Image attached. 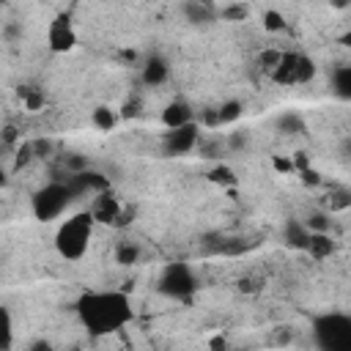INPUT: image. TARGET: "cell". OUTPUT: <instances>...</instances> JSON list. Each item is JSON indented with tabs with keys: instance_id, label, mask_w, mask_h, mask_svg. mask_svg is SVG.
Listing matches in <instances>:
<instances>
[{
	"instance_id": "cell-1",
	"label": "cell",
	"mask_w": 351,
	"mask_h": 351,
	"mask_svg": "<svg viewBox=\"0 0 351 351\" xmlns=\"http://www.w3.org/2000/svg\"><path fill=\"white\" fill-rule=\"evenodd\" d=\"M74 315L90 337H110L134 321V304L126 291L93 288V291H82L77 296Z\"/></svg>"
},
{
	"instance_id": "cell-2",
	"label": "cell",
	"mask_w": 351,
	"mask_h": 351,
	"mask_svg": "<svg viewBox=\"0 0 351 351\" xmlns=\"http://www.w3.org/2000/svg\"><path fill=\"white\" fill-rule=\"evenodd\" d=\"M93 233H96V222H93L90 211L88 208L74 211L66 219H60L58 228H55V236H52L55 252L63 261L77 263V261L85 258V252H88V247L93 241Z\"/></svg>"
},
{
	"instance_id": "cell-3",
	"label": "cell",
	"mask_w": 351,
	"mask_h": 351,
	"mask_svg": "<svg viewBox=\"0 0 351 351\" xmlns=\"http://www.w3.org/2000/svg\"><path fill=\"white\" fill-rule=\"evenodd\" d=\"M310 335L318 351H351V315L343 310H324L313 315Z\"/></svg>"
},
{
	"instance_id": "cell-4",
	"label": "cell",
	"mask_w": 351,
	"mask_h": 351,
	"mask_svg": "<svg viewBox=\"0 0 351 351\" xmlns=\"http://www.w3.org/2000/svg\"><path fill=\"white\" fill-rule=\"evenodd\" d=\"M77 197H74V192H71V186H69V181L63 178V181H47L44 186H38L36 192H33V197H30V211H33V217L38 219V222H52V219H60L66 211H69V206L74 203Z\"/></svg>"
},
{
	"instance_id": "cell-5",
	"label": "cell",
	"mask_w": 351,
	"mask_h": 351,
	"mask_svg": "<svg viewBox=\"0 0 351 351\" xmlns=\"http://www.w3.org/2000/svg\"><path fill=\"white\" fill-rule=\"evenodd\" d=\"M156 291L167 299H189L197 291V274L184 261H170L156 277Z\"/></svg>"
},
{
	"instance_id": "cell-6",
	"label": "cell",
	"mask_w": 351,
	"mask_h": 351,
	"mask_svg": "<svg viewBox=\"0 0 351 351\" xmlns=\"http://www.w3.org/2000/svg\"><path fill=\"white\" fill-rule=\"evenodd\" d=\"M269 77L277 85H304L315 77V63L307 55H299V52H280Z\"/></svg>"
},
{
	"instance_id": "cell-7",
	"label": "cell",
	"mask_w": 351,
	"mask_h": 351,
	"mask_svg": "<svg viewBox=\"0 0 351 351\" xmlns=\"http://www.w3.org/2000/svg\"><path fill=\"white\" fill-rule=\"evenodd\" d=\"M80 36H77V27H74V19L60 11L55 14L49 22H47V30H44V44L52 55H69L74 47H77Z\"/></svg>"
},
{
	"instance_id": "cell-8",
	"label": "cell",
	"mask_w": 351,
	"mask_h": 351,
	"mask_svg": "<svg viewBox=\"0 0 351 351\" xmlns=\"http://www.w3.org/2000/svg\"><path fill=\"white\" fill-rule=\"evenodd\" d=\"M200 132L203 129H200L197 121L186 123V126H178V129H165L162 132V154L165 156H186V154H192L203 140Z\"/></svg>"
},
{
	"instance_id": "cell-9",
	"label": "cell",
	"mask_w": 351,
	"mask_h": 351,
	"mask_svg": "<svg viewBox=\"0 0 351 351\" xmlns=\"http://www.w3.org/2000/svg\"><path fill=\"white\" fill-rule=\"evenodd\" d=\"M88 211H90V217H93L96 225H118L121 211H123V203L115 197L112 189H104V192H99V195L90 200Z\"/></svg>"
},
{
	"instance_id": "cell-10",
	"label": "cell",
	"mask_w": 351,
	"mask_h": 351,
	"mask_svg": "<svg viewBox=\"0 0 351 351\" xmlns=\"http://www.w3.org/2000/svg\"><path fill=\"white\" fill-rule=\"evenodd\" d=\"M140 80H143V85H148V88L165 85V82L170 80V63H167L162 55H148V58L143 60V66H140Z\"/></svg>"
},
{
	"instance_id": "cell-11",
	"label": "cell",
	"mask_w": 351,
	"mask_h": 351,
	"mask_svg": "<svg viewBox=\"0 0 351 351\" xmlns=\"http://www.w3.org/2000/svg\"><path fill=\"white\" fill-rule=\"evenodd\" d=\"M195 121H197L195 118V110L184 99H173L162 110V126L165 129H178V126H186V123H195Z\"/></svg>"
},
{
	"instance_id": "cell-12",
	"label": "cell",
	"mask_w": 351,
	"mask_h": 351,
	"mask_svg": "<svg viewBox=\"0 0 351 351\" xmlns=\"http://www.w3.org/2000/svg\"><path fill=\"white\" fill-rule=\"evenodd\" d=\"M241 110H244V104L239 99H228L217 110H211V115H206V126H230L241 118Z\"/></svg>"
},
{
	"instance_id": "cell-13",
	"label": "cell",
	"mask_w": 351,
	"mask_h": 351,
	"mask_svg": "<svg viewBox=\"0 0 351 351\" xmlns=\"http://www.w3.org/2000/svg\"><path fill=\"white\" fill-rule=\"evenodd\" d=\"M282 239H285L288 247L304 250V247H307V239H310V230H307L304 219H285V225H282Z\"/></svg>"
},
{
	"instance_id": "cell-14",
	"label": "cell",
	"mask_w": 351,
	"mask_h": 351,
	"mask_svg": "<svg viewBox=\"0 0 351 351\" xmlns=\"http://www.w3.org/2000/svg\"><path fill=\"white\" fill-rule=\"evenodd\" d=\"M16 329H14V313L5 302H0V351H14Z\"/></svg>"
},
{
	"instance_id": "cell-15",
	"label": "cell",
	"mask_w": 351,
	"mask_h": 351,
	"mask_svg": "<svg viewBox=\"0 0 351 351\" xmlns=\"http://www.w3.org/2000/svg\"><path fill=\"white\" fill-rule=\"evenodd\" d=\"M304 252H307L310 258H315V261H324V258H329V255L335 252V241H332L329 233H310Z\"/></svg>"
},
{
	"instance_id": "cell-16",
	"label": "cell",
	"mask_w": 351,
	"mask_h": 351,
	"mask_svg": "<svg viewBox=\"0 0 351 351\" xmlns=\"http://www.w3.org/2000/svg\"><path fill=\"white\" fill-rule=\"evenodd\" d=\"M332 90L337 99H351V66H335L332 69Z\"/></svg>"
},
{
	"instance_id": "cell-17",
	"label": "cell",
	"mask_w": 351,
	"mask_h": 351,
	"mask_svg": "<svg viewBox=\"0 0 351 351\" xmlns=\"http://www.w3.org/2000/svg\"><path fill=\"white\" fill-rule=\"evenodd\" d=\"M118 121H121V115H118L112 107H107V104H99V107L90 110V123H93L99 132H110V129H115Z\"/></svg>"
},
{
	"instance_id": "cell-18",
	"label": "cell",
	"mask_w": 351,
	"mask_h": 351,
	"mask_svg": "<svg viewBox=\"0 0 351 351\" xmlns=\"http://www.w3.org/2000/svg\"><path fill=\"white\" fill-rule=\"evenodd\" d=\"M140 255H143V250H140L137 241L123 239V241L115 244V263H118V266H134V263L140 261Z\"/></svg>"
},
{
	"instance_id": "cell-19",
	"label": "cell",
	"mask_w": 351,
	"mask_h": 351,
	"mask_svg": "<svg viewBox=\"0 0 351 351\" xmlns=\"http://www.w3.org/2000/svg\"><path fill=\"white\" fill-rule=\"evenodd\" d=\"M184 11H186L189 22H208V19L217 16V8L214 5H203V3H186Z\"/></svg>"
},
{
	"instance_id": "cell-20",
	"label": "cell",
	"mask_w": 351,
	"mask_h": 351,
	"mask_svg": "<svg viewBox=\"0 0 351 351\" xmlns=\"http://www.w3.org/2000/svg\"><path fill=\"white\" fill-rule=\"evenodd\" d=\"M263 27L271 30V33H277V30L285 27V16H282L277 8H266V11H263Z\"/></svg>"
},
{
	"instance_id": "cell-21",
	"label": "cell",
	"mask_w": 351,
	"mask_h": 351,
	"mask_svg": "<svg viewBox=\"0 0 351 351\" xmlns=\"http://www.w3.org/2000/svg\"><path fill=\"white\" fill-rule=\"evenodd\" d=\"M208 178L214 181V184H236V176H233V170L230 167H225V165H217L211 173H208Z\"/></svg>"
},
{
	"instance_id": "cell-22",
	"label": "cell",
	"mask_w": 351,
	"mask_h": 351,
	"mask_svg": "<svg viewBox=\"0 0 351 351\" xmlns=\"http://www.w3.org/2000/svg\"><path fill=\"white\" fill-rule=\"evenodd\" d=\"M217 14H219V16H233V19H241V16H247V8H244V5H230V8H219Z\"/></svg>"
},
{
	"instance_id": "cell-23",
	"label": "cell",
	"mask_w": 351,
	"mask_h": 351,
	"mask_svg": "<svg viewBox=\"0 0 351 351\" xmlns=\"http://www.w3.org/2000/svg\"><path fill=\"white\" fill-rule=\"evenodd\" d=\"M41 101H44V99H41V93H38V90H33V93H27V96H25V104H27L30 110H36Z\"/></svg>"
},
{
	"instance_id": "cell-24",
	"label": "cell",
	"mask_w": 351,
	"mask_h": 351,
	"mask_svg": "<svg viewBox=\"0 0 351 351\" xmlns=\"http://www.w3.org/2000/svg\"><path fill=\"white\" fill-rule=\"evenodd\" d=\"M30 351H52V343H49V340H36V343L30 346Z\"/></svg>"
},
{
	"instance_id": "cell-25",
	"label": "cell",
	"mask_w": 351,
	"mask_h": 351,
	"mask_svg": "<svg viewBox=\"0 0 351 351\" xmlns=\"http://www.w3.org/2000/svg\"><path fill=\"white\" fill-rule=\"evenodd\" d=\"M8 184V170H5V165H3V159H0V189Z\"/></svg>"
},
{
	"instance_id": "cell-26",
	"label": "cell",
	"mask_w": 351,
	"mask_h": 351,
	"mask_svg": "<svg viewBox=\"0 0 351 351\" xmlns=\"http://www.w3.org/2000/svg\"><path fill=\"white\" fill-rule=\"evenodd\" d=\"M274 165H277V170H291L293 167L288 159H274Z\"/></svg>"
},
{
	"instance_id": "cell-27",
	"label": "cell",
	"mask_w": 351,
	"mask_h": 351,
	"mask_svg": "<svg viewBox=\"0 0 351 351\" xmlns=\"http://www.w3.org/2000/svg\"><path fill=\"white\" fill-rule=\"evenodd\" d=\"M0 159H3V154H0Z\"/></svg>"
}]
</instances>
